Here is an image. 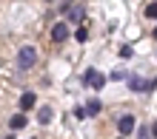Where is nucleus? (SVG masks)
<instances>
[{
	"instance_id": "obj_9",
	"label": "nucleus",
	"mask_w": 157,
	"mask_h": 139,
	"mask_svg": "<svg viewBox=\"0 0 157 139\" xmlns=\"http://www.w3.org/2000/svg\"><path fill=\"white\" fill-rule=\"evenodd\" d=\"M128 88H132V91H149V80H137V77H132Z\"/></svg>"
},
{
	"instance_id": "obj_4",
	"label": "nucleus",
	"mask_w": 157,
	"mask_h": 139,
	"mask_svg": "<svg viewBox=\"0 0 157 139\" xmlns=\"http://www.w3.org/2000/svg\"><path fill=\"white\" fill-rule=\"evenodd\" d=\"M117 131L123 134V136H126V134H132V131H134V116H132V114L120 116V122H117Z\"/></svg>"
},
{
	"instance_id": "obj_8",
	"label": "nucleus",
	"mask_w": 157,
	"mask_h": 139,
	"mask_svg": "<svg viewBox=\"0 0 157 139\" xmlns=\"http://www.w3.org/2000/svg\"><path fill=\"white\" fill-rule=\"evenodd\" d=\"M66 14H69L71 23H80V20H83V6H71V9H66Z\"/></svg>"
},
{
	"instance_id": "obj_2",
	"label": "nucleus",
	"mask_w": 157,
	"mask_h": 139,
	"mask_svg": "<svg viewBox=\"0 0 157 139\" xmlns=\"http://www.w3.org/2000/svg\"><path fill=\"white\" fill-rule=\"evenodd\" d=\"M83 82H86V85H91V88H103V85H106V77H103L97 68H89L86 74H83Z\"/></svg>"
},
{
	"instance_id": "obj_15",
	"label": "nucleus",
	"mask_w": 157,
	"mask_h": 139,
	"mask_svg": "<svg viewBox=\"0 0 157 139\" xmlns=\"http://www.w3.org/2000/svg\"><path fill=\"white\" fill-rule=\"evenodd\" d=\"M151 37H154V40H157V29H154V34H151Z\"/></svg>"
},
{
	"instance_id": "obj_11",
	"label": "nucleus",
	"mask_w": 157,
	"mask_h": 139,
	"mask_svg": "<svg viewBox=\"0 0 157 139\" xmlns=\"http://www.w3.org/2000/svg\"><path fill=\"white\" fill-rule=\"evenodd\" d=\"M75 37H77V40H80V43H86V40H89V31H86V26H80V29H77V34H75Z\"/></svg>"
},
{
	"instance_id": "obj_12",
	"label": "nucleus",
	"mask_w": 157,
	"mask_h": 139,
	"mask_svg": "<svg viewBox=\"0 0 157 139\" xmlns=\"http://www.w3.org/2000/svg\"><path fill=\"white\" fill-rule=\"evenodd\" d=\"M137 139H151V131L149 128H137Z\"/></svg>"
},
{
	"instance_id": "obj_14",
	"label": "nucleus",
	"mask_w": 157,
	"mask_h": 139,
	"mask_svg": "<svg viewBox=\"0 0 157 139\" xmlns=\"http://www.w3.org/2000/svg\"><path fill=\"white\" fill-rule=\"evenodd\" d=\"M151 136H157V122H154V125H151Z\"/></svg>"
},
{
	"instance_id": "obj_13",
	"label": "nucleus",
	"mask_w": 157,
	"mask_h": 139,
	"mask_svg": "<svg viewBox=\"0 0 157 139\" xmlns=\"http://www.w3.org/2000/svg\"><path fill=\"white\" fill-rule=\"evenodd\" d=\"M146 17H151V20H157V3H151L149 9H146Z\"/></svg>"
},
{
	"instance_id": "obj_1",
	"label": "nucleus",
	"mask_w": 157,
	"mask_h": 139,
	"mask_svg": "<svg viewBox=\"0 0 157 139\" xmlns=\"http://www.w3.org/2000/svg\"><path fill=\"white\" fill-rule=\"evenodd\" d=\"M34 62H37V48H34V45H23V48L17 51V66L26 71V68H32Z\"/></svg>"
},
{
	"instance_id": "obj_3",
	"label": "nucleus",
	"mask_w": 157,
	"mask_h": 139,
	"mask_svg": "<svg viewBox=\"0 0 157 139\" xmlns=\"http://www.w3.org/2000/svg\"><path fill=\"white\" fill-rule=\"evenodd\" d=\"M69 37V23H54L52 26V40L54 43H63Z\"/></svg>"
},
{
	"instance_id": "obj_5",
	"label": "nucleus",
	"mask_w": 157,
	"mask_h": 139,
	"mask_svg": "<svg viewBox=\"0 0 157 139\" xmlns=\"http://www.w3.org/2000/svg\"><path fill=\"white\" fill-rule=\"evenodd\" d=\"M34 102H37V97H34L32 91H26V94L20 97V114H26L29 108H34Z\"/></svg>"
},
{
	"instance_id": "obj_16",
	"label": "nucleus",
	"mask_w": 157,
	"mask_h": 139,
	"mask_svg": "<svg viewBox=\"0 0 157 139\" xmlns=\"http://www.w3.org/2000/svg\"><path fill=\"white\" fill-rule=\"evenodd\" d=\"M46 3H54V0H46Z\"/></svg>"
},
{
	"instance_id": "obj_6",
	"label": "nucleus",
	"mask_w": 157,
	"mask_h": 139,
	"mask_svg": "<svg viewBox=\"0 0 157 139\" xmlns=\"http://www.w3.org/2000/svg\"><path fill=\"white\" fill-rule=\"evenodd\" d=\"M100 108H103V102H100V99H91V102H86L83 114H89V116H97V114H100Z\"/></svg>"
},
{
	"instance_id": "obj_10",
	"label": "nucleus",
	"mask_w": 157,
	"mask_h": 139,
	"mask_svg": "<svg viewBox=\"0 0 157 139\" xmlns=\"http://www.w3.org/2000/svg\"><path fill=\"white\" fill-rule=\"evenodd\" d=\"M52 116H54V114H52V108H49V105H46V108H40V111H37V119H40V122H43V125H46V122H52Z\"/></svg>"
},
{
	"instance_id": "obj_7",
	"label": "nucleus",
	"mask_w": 157,
	"mask_h": 139,
	"mask_svg": "<svg viewBox=\"0 0 157 139\" xmlns=\"http://www.w3.org/2000/svg\"><path fill=\"white\" fill-rule=\"evenodd\" d=\"M9 128H12V131H20V128H26V114H14L12 119H9Z\"/></svg>"
}]
</instances>
